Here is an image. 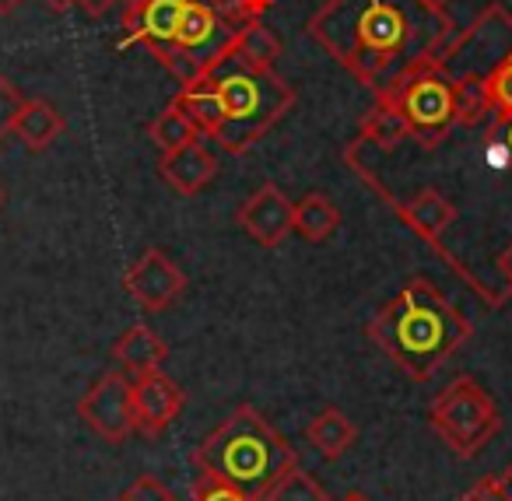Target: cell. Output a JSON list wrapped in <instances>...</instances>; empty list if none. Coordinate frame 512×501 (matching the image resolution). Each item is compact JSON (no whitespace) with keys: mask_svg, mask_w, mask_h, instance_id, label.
Returning <instances> with one entry per match:
<instances>
[{"mask_svg":"<svg viewBox=\"0 0 512 501\" xmlns=\"http://www.w3.org/2000/svg\"><path fill=\"white\" fill-rule=\"evenodd\" d=\"M453 18L425 0H323L306 32L372 92L432 60L453 39Z\"/></svg>","mask_w":512,"mask_h":501,"instance_id":"cell-1","label":"cell"},{"mask_svg":"<svg viewBox=\"0 0 512 501\" xmlns=\"http://www.w3.org/2000/svg\"><path fill=\"white\" fill-rule=\"evenodd\" d=\"M365 333L400 372L425 382L467 344L474 326L432 281L411 277L369 319Z\"/></svg>","mask_w":512,"mask_h":501,"instance_id":"cell-2","label":"cell"},{"mask_svg":"<svg viewBox=\"0 0 512 501\" xmlns=\"http://www.w3.org/2000/svg\"><path fill=\"white\" fill-rule=\"evenodd\" d=\"M193 466L264 498L281 473L299 466V452L260 410L242 403L197 445Z\"/></svg>","mask_w":512,"mask_h":501,"instance_id":"cell-3","label":"cell"},{"mask_svg":"<svg viewBox=\"0 0 512 501\" xmlns=\"http://www.w3.org/2000/svg\"><path fill=\"white\" fill-rule=\"evenodd\" d=\"M221 95V130L214 134L221 151L246 155L288 109L295 106V88L274 71H256L228 53L207 71Z\"/></svg>","mask_w":512,"mask_h":501,"instance_id":"cell-4","label":"cell"},{"mask_svg":"<svg viewBox=\"0 0 512 501\" xmlns=\"http://www.w3.org/2000/svg\"><path fill=\"white\" fill-rule=\"evenodd\" d=\"M428 421L456 459H474L481 449H488V442L502 428L495 400L474 375H456L432 400Z\"/></svg>","mask_w":512,"mask_h":501,"instance_id":"cell-5","label":"cell"},{"mask_svg":"<svg viewBox=\"0 0 512 501\" xmlns=\"http://www.w3.org/2000/svg\"><path fill=\"white\" fill-rule=\"evenodd\" d=\"M376 99H386L400 109V116L411 127V137L425 151H435L456 127V109H453V81L446 78L435 60H421L411 71L390 81L386 92Z\"/></svg>","mask_w":512,"mask_h":501,"instance_id":"cell-6","label":"cell"},{"mask_svg":"<svg viewBox=\"0 0 512 501\" xmlns=\"http://www.w3.org/2000/svg\"><path fill=\"white\" fill-rule=\"evenodd\" d=\"M78 417L102 438V442H127L137 431L134 421V379L123 372H106L88 386L78 400Z\"/></svg>","mask_w":512,"mask_h":501,"instance_id":"cell-7","label":"cell"},{"mask_svg":"<svg viewBox=\"0 0 512 501\" xmlns=\"http://www.w3.org/2000/svg\"><path fill=\"white\" fill-rule=\"evenodd\" d=\"M123 288L130 291V298H134L144 312H165V309H172V302H179V295L186 291V274L158 246H148L137 256L134 267L127 270Z\"/></svg>","mask_w":512,"mask_h":501,"instance_id":"cell-8","label":"cell"},{"mask_svg":"<svg viewBox=\"0 0 512 501\" xmlns=\"http://www.w3.org/2000/svg\"><path fill=\"white\" fill-rule=\"evenodd\" d=\"M239 228L264 249H278L295 232V204L285 197L278 183H264L256 193L242 200L235 214Z\"/></svg>","mask_w":512,"mask_h":501,"instance_id":"cell-9","label":"cell"},{"mask_svg":"<svg viewBox=\"0 0 512 501\" xmlns=\"http://www.w3.org/2000/svg\"><path fill=\"white\" fill-rule=\"evenodd\" d=\"M235 32L239 29H232L211 4H193V0H186L183 18H179V29H176V43L183 46L207 74L214 64H221V60L232 53Z\"/></svg>","mask_w":512,"mask_h":501,"instance_id":"cell-10","label":"cell"},{"mask_svg":"<svg viewBox=\"0 0 512 501\" xmlns=\"http://www.w3.org/2000/svg\"><path fill=\"white\" fill-rule=\"evenodd\" d=\"M186 407V393L176 379L158 368L134 379V421L144 438H162Z\"/></svg>","mask_w":512,"mask_h":501,"instance_id":"cell-11","label":"cell"},{"mask_svg":"<svg viewBox=\"0 0 512 501\" xmlns=\"http://www.w3.org/2000/svg\"><path fill=\"white\" fill-rule=\"evenodd\" d=\"M400 214V221H404L407 228H411L418 239H425L428 246H435L442 253V235L449 232V228L456 225V218H460V211H456L453 200H446L439 190H418L411 200H400V204H393Z\"/></svg>","mask_w":512,"mask_h":501,"instance_id":"cell-12","label":"cell"},{"mask_svg":"<svg viewBox=\"0 0 512 501\" xmlns=\"http://www.w3.org/2000/svg\"><path fill=\"white\" fill-rule=\"evenodd\" d=\"M158 172L162 179L179 193V197H197L214 176H218V162L214 155L207 151V144L200 141H190L176 151H165L162 162H158Z\"/></svg>","mask_w":512,"mask_h":501,"instance_id":"cell-13","label":"cell"},{"mask_svg":"<svg viewBox=\"0 0 512 501\" xmlns=\"http://www.w3.org/2000/svg\"><path fill=\"white\" fill-rule=\"evenodd\" d=\"M186 0H144V4H130L123 29H127V43H176L179 18H183Z\"/></svg>","mask_w":512,"mask_h":501,"instance_id":"cell-14","label":"cell"},{"mask_svg":"<svg viewBox=\"0 0 512 501\" xmlns=\"http://www.w3.org/2000/svg\"><path fill=\"white\" fill-rule=\"evenodd\" d=\"M165 354H169L165 340L144 323L127 326V330L120 333V340L113 344V361L120 365L123 375H130V379H141V375L158 372Z\"/></svg>","mask_w":512,"mask_h":501,"instance_id":"cell-15","label":"cell"},{"mask_svg":"<svg viewBox=\"0 0 512 501\" xmlns=\"http://www.w3.org/2000/svg\"><path fill=\"white\" fill-rule=\"evenodd\" d=\"M306 438L313 442V449L320 452L323 459H341L344 452H351V445L358 442V428L344 410L327 407L306 424Z\"/></svg>","mask_w":512,"mask_h":501,"instance_id":"cell-16","label":"cell"},{"mask_svg":"<svg viewBox=\"0 0 512 501\" xmlns=\"http://www.w3.org/2000/svg\"><path fill=\"white\" fill-rule=\"evenodd\" d=\"M176 102L183 106V113L190 116L197 134L214 141V134L221 130V95H218V85H214L211 74H200L197 81L179 88Z\"/></svg>","mask_w":512,"mask_h":501,"instance_id":"cell-17","label":"cell"},{"mask_svg":"<svg viewBox=\"0 0 512 501\" xmlns=\"http://www.w3.org/2000/svg\"><path fill=\"white\" fill-rule=\"evenodd\" d=\"M64 127H67L64 116H60V109L53 106V102L32 99V102H25L22 113H18L15 134L29 151H46L60 134H64Z\"/></svg>","mask_w":512,"mask_h":501,"instance_id":"cell-18","label":"cell"},{"mask_svg":"<svg viewBox=\"0 0 512 501\" xmlns=\"http://www.w3.org/2000/svg\"><path fill=\"white\" fill-rule=\"evenodd\" d=\"M362 144H372L376 151H397L404 141H414L411 127L400 116V109L386 99H376V106L369 109V116L362 120V134H358Z\"/></svg>","mask_w":512,"mask_h":501,"instance_id":"cell-19","label":"cell"},{"mask_svg":"<svg viewBox=\"0 0 512 501\" xmlns=\"http://www.w3.org/2000/svg\"><path fill=\"white\" fill-rule=\"evenodd\" d=\"M453 81V109L456 123L460 127H481L488 116H495L488 99V85H484V74L463 71V74H446Z\"/></svg>","mask_w":512,"mask_h":501,"instance_id":"cell-20","label":"cell"},{"mask_svg":"<svg viewBox=\"0 0 512 501\" xmlns=\"http://www.w3.org/2000/svg\"><path fill=\"white\" fill-rule=\"evenodd\" d=\"M232 57L242 60L246 67H256V71H274V64L281 57V43L264 22H249L235 32Z\"/></svg>","mask_w":512,"mask_h":501,"instance_id":"cell-21","label":"cell"},{"mask_svg":"<svg viewBox=\"0 0 512 501\" xmlns=\"http://www.w3.org/2000/svg\"><path fill=\"white\" fill-rule=\"evenodd\" d=\"M337 225H341V211L323 193H306L295 204V235H302L306 242H327Z\"/></svg>","mask_w":512,"mask_h":501,"instance_id":"cell-22","label":"cell"},{"mask_svg":"<svg viewBox=\"0 0 512 501\" xmlns=\"http://www.w3.org/2000/svg\"><path fill=\"white\" fill-rule=\"evenodd\" d=\"M148 137L158 144V148H162V155H165V151H176V148H183V144L197 141L200 134H197V127L190 123V116L183 113V106L172 99L169 106L155 116V123L148 127Z\"/></svg>","mask_w":512,"mask_h":501,"instance_id":"cell-23","label":"cell"},{"mask_svg":"<svg viewBox=\"0 0 512 501\" xmlns=\"http://www.w3.org/2000/svg\"><path fill=\"white\" fill-rule=\"evenodd\" d=\"M260 501H330V494L313 473H306L302 466H292V470L281 473V477L267 487Z\"/></svg>","mask_w":512,"mask_h":501,"instance_id":"cell-24","label":"cell"},{"mask_svg":"<svg viewBox=\"0 0 512 501\" xmlns=\"http://www.w3.org/2000/svg\"><path fill=\"white\" fill-rule=\"evenodd\" d=\"M484 85H488V99L495 116H512V43L495 60V67L484 74Z\"/></svg>","mask_w":512,"mask_h":501,"instance_id":"cell-25","label":"cell"},{"mask_svg":"<svg viewBox=\"0 0 512 501\" xmlns=\"http://www.w3.org/2000/svg\"><path fill=\"white\" fill-rule=\"evenodd\" d=\"M148 50H151V57L179 81V85H190V81H197L200 74H204V67H200L179 43H155V46H148Z\"/></svg>","mask_w":512,"mask_h":501,"instance_id":"cell-26","label":"cell"},{"mask_svg":"<svg viewBox=\"0 0 512 501\" xmlns=\"http://www.w3.org/2000/svg\"><path fill=\"white\" fill-rule=\"evenodd\" d=\"M211 8L225 18L232 29H242L249 22H264V15L274 8V0H211Z\"/></svg>","mask_w":512,"mask_h":501,"instance_id":"cell-27","label":"cell"},{"mask_svg":"<svg viewBox=\"0 0 512 501\" xmlns=\"http://www.w3.org/2000/svg\"><path fill=\"white\" fill-rule=\"evenodd\" d=\"M193 501H260V498H253V494L242 491V487L228 484V480L214 477V473L197 470V480H193Z\"/></svg>","mask_w":512,"mask_h":501,"instance_id":"cell-28","label":"cell"},{"mask_svg":"<svg viewBox=\"0 0 512 501\" xmlns=\"http://www.w3.org/2000/svg\"><path fill=\"white\" fill-rule=\"evenodd\" d=\"M113 501H179V498L158 477H151V473H141V477H137L123 494H116Z\"/></svg>","mask_w":512,"mask_h":501,"instance_id":"cell-29","label":"cell"},{"mask_svg":"<svg viewBox=\"0 0 512 501\" xmlns=\"http://www.w3.org/2000/svg\"><path fill=\"white\" fill-rule=\"evenodd\" d=\"M22 106H25L22 92H18V88L0 74V141H4L8 134H15V123H18Z\"/></svg>","mask_w":512,"mask_h":501,"instance_id":"cell-30","label":"cell"},{"mask_svg":"<svg viewBox=\"0 0 512 501\" xmlns=\"http://www.w3.org/2000/svg\"><path fill=\"white\" fill-rule=\"evenodd\" d=\"M460 501H509L505 498L502 473H488V477H481L477 484H470Z\"/></svg>","mask_w":512,"mask_h":501,"instance_id":"cell-31","label":"cell"},{"mask_svg":"<svg viewBox=\"0 0 512 501\" xmlns=\"http://www.w3.org/2000/svg\"><path fill=\"white\" fill-rule=\"evenodd\" d=\"M498 274L505 281V295H512V242L498 253Z\"/></svg>","mask_w":512,"mask_h":501,"instance_id":"cell-32","label":"cell"},{"mask_svg":"<svg viewBox=\"0 0 512 501\" xmlns=\"http://www.w3.org/2000/svg\"><path fill=\"white\" fill-rule=\"evenodd\" d=\"M113 4H116V0H78V8L85 11L88 18H102L109 8H113Z\"/></svg>","mask_w":512,"mask_h":501,"instance_id":"cell-33","label":"cell"},{"mask_svg":"<svg viewBox=\"0 0 512 501\" xmlns=\"http://www.w3.org/2000/svg\"><path fill=\"white\" fill-rule=\"evenodd\" d=\"M498 127V134H502V141H505V148H509V162H512V116H495L491 120ZM509 172H512V165H509Z\"/></svg>","mask_w":512,"mask_h":501,"instance_id":"cell-34","label":"cell"},{"mask_svg":"<svg viewBox=\"0 0 512 501\" xmlns=\"http://www.w3.org/2000/svg\"><path fill=\"white\" fill-rule=\"evenodd\" d=\"M78 0H46V8H53V11H67V8H74Z\"/></svg>","mask_w":512,"mask_h":501,"instance_id":"cell-35","label":"cell"},{"mask_svg":"<svg viewBox=\"0 0 512 501\" xmlns=\"http://www.w3.org/2000/svg\"><path fill=\"white\" fill-rule=\"evenodd\" d=\"M25 0H0V15H11L15 8H22Z\"/></svg>","mask_w":512,"mask_h":501,"instance_id":"cell-36","label":"cell"},{"mask_svg":"<svg viewBox=\"0 0 512 501\" xmlns=\"http://www.w3.org/2000/svg\"><path fill=\"white\" fill-rule=\"evenodd\" d=\"M502 484H505V498L512 501V463L505 466V473H502Z\"/></svg>","mask_w":512,"mask_h":501,"instance_id":"cell-37","label":"cell"},{"mask_svg":"<svg viewBox=\"0 0 512 501\" xmlns=\"http://www.w3.org/2000/svg\"><path fill=\"white\" fill-rule=\"evenodd\" d=\"M341 501H372V498H369V494H362V491H348Z\"/></svg>","mask_w":512,"mask_h":501,"instance_id":"cell-38","label":"cell"},{"mask_svg":"<svg viewBox=\"0 0 512 501\" xmlns=\"http://www.w3.org/2000/svg\"><path fill=\"white\" fill-rule=\"evenodd\" d=\"M425 4H432V8H439V11L449 8V0H425Z\"/></svg>","mask_w":512,"mask_h":501,"instance_id":"cell-39","label":"cell"},{"mask_svg":"<svg viewBox=\"0 0 512 501\" xmlns=\"http://www.w3.org/2000/svg\"><path fill=\"white\" fill-rule=\"evenodd\" d=\"M123 4H127V8H130V4H144V0H123Z\"/></svg>","mask_w":512,"mask_h":501,"instance_id":"cell-40","label":"cell"},{"mask_svg":"<svg viewBox=\"0 0 512 501\" xmlns=\"http://www.w3.org/2000/svg\"><path fill=\"white\" fill-rule=\"evenodd\" d=\"M193 4H211V0H193Z\"/></svg>","mask_w":512,"mask_h":501,"instance_id":"cell-41","label":"cell"},{"mask_svg":"<svg viewBox=\"0 0 512 501\" xmlns=\"http://www.w3.org/2000/svg\"><path fill=\"white\" fill-rule=\"evenodd\" d=\"M0 207H4V190H0Z\"/></svg>","mask_w":512,"mask_h":501,"instance_id":"cell-42","label":"cell"}]
</instances>
